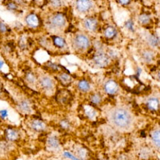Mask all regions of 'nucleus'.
<instances>
[{"label": "nucleus", "mask_w": 160, "mask_h": 160, "mask_svg": "<svg viewBox=\"0 0 160 160\" xmlns=\"http://www.w3.org/2000/svg\"><path fill=\"white\" fill-rule=\"evenodd\" d=\"M112 121L117 127L120 128H127L132 122V117L127 110L118 108L113 112L111 115Z\"/></svg>", "instance_id": "nucleus-1"}, {"label": "nucleus", "mask_w": 160, "mask_h": 160, "mask_svg": "<svg viewBox=\"0 0 160 160\" xmlns=\"http://www.w3.org/2000/svg\"><path fill=\"white\" fill-rule=\"evenodd\" d=\"M74 45L77 48L81 50H85L89 47L90 39L87 36L84 34H78L74 39Z\"/></svg>", "instance_id": "nucleus-2"}, {"label": "nucleus", "mask_w": 160, "mask_h": 160, "mask_svg": "<svg viewBox=\"0 0 160 160\" xmlns=\"http://www.w3.org/2000/svg\"><path fill=\"white\" fill-rule=\"evenodd\" d=\"M66 24V19L62 14H57L51 19V26L56 28H62Z\"/></svg>", "instance_id": "nucleus-3"}, {"label": "nucleus", "mask_w": 160, "mask_h": 160, "mask_svg": "<svg viewBox=\"0 0 160 160\" xmlns=\"http://www.w3.org/2000/svg\"><path fill=\"white\" fill-rule=\"evenodd\" d=\"M104 90L107 93L110 95H114L118 91V86L117 82L114 80H108L104 85Z\"/></svg>", "instance_id": "nucleus-4"}, {"label": "nucleus", "mask_w": 160, "mask_h": 160, "mask_svg": "<svg viewBox=\"0 0 160 160\" xmlns=\"http://www.w3.org/2000/svg\"><path fill=\"white\" fill-rule=\"evenodd\" d=\"M39 82L42 87L47 91H51L53 89L54 86H55L54 81L49 76H42L40 78Z\"/></svg>", "instance_id": "nucleus-5"}, {"label": "nucleus", "mask_w": 160, "mask_h": 160, "mask_svg": "<svg viewBox=\"0 0 160 160\" xmlns=\"http://www.w3.org/2000/svg\"><path fill=\"white\" fill-rule=\"evenodd\" d=\"M92 7V2L91 1H87V0H81V1H77L76 7L78 11L80 12H86L88 11L91 7Z\"/></svg>", "instance_id": "nucleus-6"}, {"label": "nucleus", "mask_w": 160, "mask_h": 160, "mask_svg": "<svg viewBox=\"0 0 160 160\" xmlns=\"http://www.w3.org/2000/svg\"><path fill=\"white\" fill-rule=\"evenodd\" d=\"M94 61L99 67H106L109 63V59L104 54H98L94 58Z\"/></svg>", "instance_id": "nucleus-7"}, {"label": "nucleus", "mask_w": 160, "mask_h": 160, "mask_svg": "<svg viewBox=\"0 0 160 160\" xmlns=\"http://www.w3.org/2000/svg\"><path fill=\"white\" fill-rule=\"evenodd\" d=\"M84 26L89 31H96L98 27V22L95 18H87L84 21Z\"/></svg>", "instance_id": "nucleus-8"}, {"label": "nucleus", "mask_w": 160, "mask_h": 160, "mask_svg": "<svg viewBox=\"0 0 160 160\" xmlns=\"http://www.w3.org/2000/svg\"><path fill=\"white\" fill-rule=\"evenodd\" d=\"M147 107L151 111H157L159 107V101L157 98H151L147 103Z\"/></svg>", "instance_id": "nucleus-9"}, {"label": "nucleus", "mask_w": 160, "mask_h": 160, "mask_svg": "<svg viewBox=\"0 0 160 160\" xmlns=\"http://www.w3.org/2000/svg\"><path fill=\"white\" fill-rule=\"evenodd\" d=\"M6 137L10 141H16L19 139V133L16 130L10 128L6 131Z\"/></svg>", "instance_id": "nucleus-10"}, {"label": "nucleus", "mask_w": 160, "mask_h": 160, "mask_svg": "<svg viewBox=\"0 0 160 160\" xmlns=\"http://www.w3.org/2000/svg\"><path fill=\"white\" fill-rule=\"evenodd\" d=\"M26 22L29 26H31L32 27H37L38 25V19L35 15L34 14H31L29 15L27 18H26Z\"/></svg>", "instance_id": "nucleus-11"}, {"label": "nucleus", "mask_w": 160, "mask_h": 160, "mask_svg": "<svg viewBox=\"0 0 160 160\" xmlns=\"http://www.w3.org/2000/svg\"><path fill=\"white\" fill-rule=\"evenodd\" d=\"M31 127L33 128V130L34 131H43L46 127V125L43 122L40 121V120H34L31 123Z\"/></svg>", "instance_id": "nucleus-12"}, {"label": "nucleus", "mask_w": 160, "mask_h": 160, "mask_svg": "<svg viewBox=\"0 0 160 160\" xmlns=\"http://www.w3.org/2000/svg\"><path fill=\"white\" fill-rule=\"evenodd\" d=\"M78 87L81 91L87 92L91 89V85L87 80H81V81L78 82Z\"/></svg>", "instance_id": "nucleus-13"}, {"label": "nucleus", "mask_w": 160, "mask_h": 160, "mask_svg": "<svg viewBox=\"0 0 160 160\" xmlns=\"http://www.w3.org/2000/svg\"><path fill=\"white\" fill-rule=\"evenodd\" d=\"M160 133L159 130H155L151 135V139H152L154 144L158 148H159V143H160Z\"/></svg>", "instance_id": "nucleus-14"}, {"label": "nucleus", "mask_w": 160, "mask_h": 160, "mask_svg": "<svg viewBox=\"0 0 160 160\" xmlns=\"http://www.w3.org/2000/svg\"><path fill=\"white\" fill-rule=\"evenodd\" d=\"M105 36L107 37L108 38H114L115 35H116L117 32H116V30L115 28L113 27H108L106 30H105Z\"/></svg>", "instance_id": "nucleus-15"}, {"label": "nucleus", "mask_w": 160, "mask_h": 160, "mask_svg": "<svg viewBox=\"0 0 160 160\" xmlns=\"http://www.w3.org/2000/svg\"><path fill=\"white\" fill-rule=\"evenodd\" d=\"M143 58L147 63H151L153 59H154V54H153L152 51L147 50V51H145L143 52Z\"/></svg>", "instance_id": "nucleus-16"}, {"label": "nucleus", "mask_w": 160, "mask_h": 160, "mask_svg": "<svg viewBox=\"0 0 160 160\" xmlns=\"http://www.w3.org/2000/svg\"><path fill=\"white\" fill-rule=\"evenodd\" d=\"M47 143L48 145H49V147H51V148L56 149L59 147V142L56 137L49 138L47 140Z\"/></svg>", "instance_id": "nucleus-17"}, {"label": "nucleus", "mask_w": 160, "mask_h": 160, "mask_svg": "<svg viewBox=\"0 0 160 160\" xmlns=\"http://www.w3.org/2000/svg\"><path fill=\"white\" fill-rule=\"evenodd\" d=\"M53 42L54 44H55L56 46L59 47H65V45H66L65 40L63 39V38H60V37H53Z\"/></svg>", "instance_id": "nucleus-18"}, {"label": "nucleus", "mask_w": 160, "mask_h": 160, "mask_svg": "<svg viewBox=\"0 0 160 160\" xmlns=\"http://www.w3.org/2000/svg\"><path fill=\"white\" fill-rule=\"evenodd\" d=\"M59 79L63 84H69L71 82L72 78H71V77L69 74L63 73V74L59 75Z\"/></svg>", "instance_id": "nucleus-19"}, {"label": "nucleus", "mask_w": 160, "mask_h": 160, "mask_svg": "<svg viewBox=\"0 0 160 160\" xmlns=\"http://www.w3.org/2000/svg\"><path fill=\"white\" fill-rule=\"evenodd\" d=\"M149 43L151 44V46L152 47H157L158 46L159 44V39H158V37H156L154 34H151V36L149 37L148 38Z\"/></svg>", "instance_id": "nucleus-20"}, {"label": "nucleus", "mask_w": 160, "mask_h": 160, "mask_svg": "<svg viewBox=\"0 0 160 160\" xmlns=\"http://www.w3.org/2000/svg\"><path fill=\"white\" fill-rule=\"evenodd\" d=\"M19 107L24 112H30L31 111V106L27 101H22L19 104Z\"/></svg>", "instance_id": "nucleus-21"}, {"label": "nucleus", "mask_w": 160, "mask_h": 160, "mask_svg": "<svg viewBox=\"0 0 160 160\" xmlns=\"http://www.w3.org/2000/svg\"><path fill=\"white\" fill-rule=\"evenodd\" d=\"M150 21H151V18L147 14H143L139 16V22L142 24H147V23H150Z\"/></svg>", "instance_id": "nucleus-22"}, {"label": "nucleus", "mask_w": 160, "mask_h": 160, "mask_svg": "<svg viewBox=\"0 0 160 160\" xmlns=\"http://www.w3.org/2000/svg\"><path fill=\"white\" fill-rule=\"evenodd\" d=\"M86 114L89 117V118H92L96 116V111H95L91 107H89V106H88V107H86Z\"/></svg>", "instance_id": "nucleus-23"}, {"label": "nucleus", "mask_w": 160, "mask_h": 160, "mask_svg": "<svg viewBox=\"0 0 160 160\" xmlns=\"http://www.w3.org/2000/svg\"><path fill=\"white\" fill-rule=\"evenodd\" d=\"M26 78H27V81H28L29 82H31V83H34V82H35V79H36L35 76H34V74H32V73H28V74H27V76H26Z\"/></svg>", "instance_id": "nucleus-24"}, {"label": "nucleus", "mask_w": 160, "mask_h": 160, "mask_svg": "<svg viewBox=\"0 0 160 160\" xmlns=\"http://www.w3.org/2000/svg\"><path fill=\"white\" fill-rule=\"evenodd\" d=\"M91 99V101L93 102L94 103H99L101 102V97H100V96L98 95V94H95V95H93Z\"/></svg>", "instance_id": "nucleus-25"}, {"label": "nucleus", "mask_w": 160, "mask_h": 160, "mask_svg": "<svg viewBox=\"0 0 160 160\" xmlns=\"http://www.w3.org/2000/svg\"><path fill=\"white\" fill-rule=\"evenodd\" d=\"M7 8L9 11H15V10L17 9V5L13 2H9L7 4Z\"/></svg>", "instance_id": "nucleus-26"}, {"label": "nucleus", "mask_w": 160, "mask_h": 160, "mask_svg": "<svg viewBox=\"0 0 160 160\" xmlns=\"http://www.w3.org/2000/svg\"><path fill=\"white\" fill-rule=\"evenodd\" d=\"M8 31L7 26L2 22H0V32L1 33H6Z\"/></svg>", "instance_id": "nucleus-27"}, {"label": "nucleus", "mask_w": 160, "mask_h": 160, "mask_svg": "<svg viewBox=\"0 0 160 160\" xmlns=\"http://www.w3.org/2000/svg\"><path fill=\"white\" fill-rule=\"evenodd\" d=\"M60 125H61L62 127L65 128V129H67V128H69V127H70L69 122H67V120H62L61 122H60Z\"/></svg>", "instance_id": "nucleus-28"}, {"label": "nucleus", "mask_w": 160, "mask_h": 160, "mask_svg": "<svg viewBox=\"0 0 160 160\" xmlns=\"http://www.w3.org/2000/svg\"><path fill=\"white\" fill-rule=\"evenodd\" d=\"M126 27L129 29L130 31H134V25H133V22L131 20H130V21L127 22L126 23Z\"/></svg>", "instance_id": "nucleus-29"}, {"label": "nucleus", "mask_w": 160, "mask_h": 160, "mask_svg": "<svg viewBox=\"0 0 160 160\" xmlns=\"http://www.w3.org/2000/svg\"><path fill=\"white\" fill-rule=\"evenodd\" d=\"M64 156L65 157H67V158H71V160H78V158H76L74 156H73L72 154H71V153H69V152H65L64 154Z\"/></svg>", "instance_id": "nucleus-30"}, {"label": "nucleus", "mask_w": 160, "mask_h": 160, "mask_svg": "<svg viewBox=\"0 0 160 160\" xmlns=\"http://www.w3.org/2000/svg\"><path fill=\"white\" fill-rule=\"evenodd\" d=\"M51 4L53 5L54 7H59L62 6V4H63V2H61V1H51Z\"/></svg>", "instance_id": "nucleus-31"}, {"label": "nucleus", "mask_w": 160, "mask_h": 160, "mask_svg": "<svg viewBox=\"0 0 160 160\" xmlns=\"http://www.w3.org/2000/svg\"><path fill=\"white\" fill-rule=\"evenodd\" d=\"M0 115L2 117V118H5L6 117H7L8 115V112L7 110H2V111H0Z\"/></svg>", "instance_id": "nucleus-32"}, {"label": "nucleus", "mask_w": 160, "mask_h": 160, "mask_svg": "<svg viewBox=\"0 0 160 160\" xmlns=\"http://www.w3.org/2000/svg\"><path fill=\"white\" fill-rule=\"evenodd\" d=\"M118 2L122 4V5H127V4H129L131 2H130V1H121V0H120V1H118Z\"/></svg>", "instance_id": "nucleus-33"}, {"label": "nucleus", "mask_w": 160, "mask_h": 160, "mask_svg": "<svg viewBox=\"0 0 160 160\" xmlns=\"http://www.w3.org/2000/svg\"><path fill=\"white\" fill-rule=\"evenodd\" d=\"M4 65V63H3V61H0V69L2 68V66H3Z\"/></svg>", "instance_id": "nucleus-34"}, {"label": "nucleus", "mask_w": 160, "mask_h": 160, "mask_svg": "<svg viewBox=\"0 0 160 160\" xmlns=\"http://www.w3.org/2000/svg\"><path fill=\"white\" fill-rule=\"evenodd\" d=\"M1 92H2V89H1V86H0V95H1Z\"/></svg>", "instance_id": "nucleus-35"}]
</instances>
